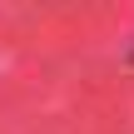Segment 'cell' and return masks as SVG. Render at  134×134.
Returning <instances> with one entry per match:
<instances>
[{
	"label": "cell",
	"instance_id": "cell-1",
	"mask_svg": "<svg viewBox=\"0 0 134 134\" xmlns=\"http://www.w3.org/2000/svg\"><path fill=\"white\" fill-rule=\"evenodd\" d=\"M129 65H134V50H129Z\"/></svg>",
	"mask_w": 134,
	"mask_h": 134
}]
</instances>
